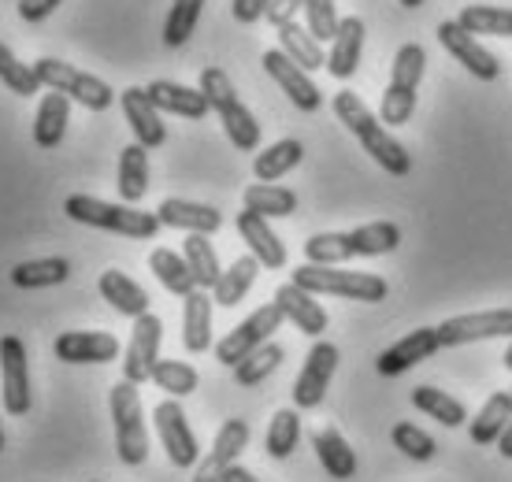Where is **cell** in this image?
<instances>
[{
    "mask_svg": "<svg viewBox=\"0 0 512 482\" xmlns=\"http://www.w3.org/2000/svg\"><path fill=\"white\" fill-rule=\"evenodd\" d=\"M334 115H338V123L364 145V153L372 156L383 171H390V175H397V178L409 175L412 156L405 153V145L390 134V127H383V119L368 112V104L360 101V93H353V89L334 93Z\"/></svg>",
    "mask_w": 512,
    "mask_h": 482,
    "instance_id": "1",
    "label": "cell"
},
{
    "mask_svg": "<svg viewBox=\"0 0 512 482\" xmlns=\"http://www.w3.org/2000/svg\"><path fill=\"white\" fill-rule=\"evenodd\" d=\"M401 245V230L390 219H375L353 230H323L305 241V260L308 264L338 267L353 260V256H386Z\"/></svg>",
    "mask_w": 512,
    "mask_h": 482,
    "instance_id": "2",
    "label": "cell"
},
{
    "mask_svg": "<svg viewBox=\"0 0 512 482\" xmlns=\"http://www.w3.org/2000/svg\"><path fill=\"white\" fill-rule=\"evenodd\" d=\"M64 212L67 219H75L82 227L112 230V234L138 238V241L156 238V230L164 227L156 212H138L134 204H112V201H101V197H86V193H71L64 201Z\"/></svg>",
    "mask_w": 512,
    "mask_h": 482,
    "instance_id": "3",
    "label": "cell"
},
{
    "mask_svg": "<svg viewBox=\"0 0 512 482\" xmlns=\"http://www.w3.org/2000/svg\"><path fill=\"white\" fill-rule=\"evenodd\" d=\"M197 86H201V93L208 97L212 112L219 115V123H223V130H227V138H231L234 149L256 153V149H260V123H256L253 112L242 104L231 75H227L223 67H205Z\"/></svg>",
    "mask_w": 512,
    "mask_h": 482,
    "instance_id": "4",
    "label": "cell"
},
{
    "mask_svg": "<svg viewBox=\"0 0 512 482\" xmlns=\"http://www.w3.org/2000/svg\"><path fill=\"white\" fill-rule=\"evenodd\" d=\"M290 282L316 297H342V301H360V305H379L390 297V282L372 271H338V267L305 264L297 267Z\"/></svg>",
    "mask_w": 512,
    "mask_h": 482,
    "instance_id": "5",
    "label": "cell"
},
{
    "mask_svg": "<svg viewBox=\"0 0 512 482\" xmlns=\"http://www.w3.org/2000/svg\"><path fill=\"white\" fill-rule=\"evenodd\" d=\"M423 71H427V52H423L416 41H405L394 56V67H390V86H386L383 108H379L383 127H405V123L412 119Z\"/></svg>",
    "mask_w": 512,
    "mask_h": 482,
    "instance_id": "6",
    "label": "cell"
},
{
    "mask_svg": "<svg viewBox=\"0 0 512 482\" xmlns=\"http://www.w3.org/2000/svg\"><path fill=\"white\" fill-rule=\"evenodd\" d=\"M112 423H116V453L127 468H141L149 460V431H145V412H141L138 386L119 379L108 394Z\"/></svg>",
    "mask_w": 512,
    "mask_h": 482,
    "instance_id": "7",
    "label": "cell"
},
{
    "mask_svg": "<svg viewBox=\"0 0 512 482\" xmlns=\"http://www.w3.org/2000/svg\"><path fill=\"white\" fill-rule=\"evenodd\" d=\"M34 71H38L41 86L67 93L71 101H78L82 108H90V112H108L116 104V89L108 86L104 78L90 75V71H78V67L64 64V60L41 56L38 64H34Z\"/></svg>",
    "mask_w": 512,
    "mask_h": 482,
    "instance_id": "8",
    "label": "cell"
},
{
    "mask_svg": "<svg viewBox=\"0 0 512 482\" xmlns=\"http://www.w3.org/2000/svg\"><path fill=\"white\" fill-rule=\"evenodd\" d=\"M282 323H286V316H282V308L275 305V301L264 305V308H256L253 316L242 319V323H238L223 342H216V360L223 364V368H238L253 349H260L264 342H271V334H275Z\"/></svg>",
    "mask_w": 512,
    "mask_h": 482,
    "instance_id": "9",
    "label": "cell"
},
{
    "mask_svg": "<svg viewBox=\"0 0 512 482\" xmlns=\"http://www.w3.org/2000/svg\"><path fill=\"white\" fill-rule=\"evenodd\" d=\"M0 401L8 416H26L34 405L30 394V356H26L23 338L4 334L0 338Z\"/></svg>",
    "mask_w": 512,
    "mask_h": 482,
    "instance_id": "10",
    "label": "cell"
},
{
    "mask_svg": "<svg viewBox=\"0 0 512 482\" xmlns=\"http://www.w3.org/2000/svg\"><path fill=\"white\" fill-rule=\"evenodd\" d=\"M153 423H156L160 442H164V449H167V460H171L175 468H197L201 445H197V434H193L190 423H186V412H182L179 397L160 401V405L153 408Z\"/></svg>",
    "mask_w": 512,
    "mask_h": 482,
    "instance_id": "11",
    "label": "cell"
},
{
    "mask_svg": "<svg viewBox=\"0 0 512 482\" xmlns=\"http://www.w3.org/2000/svg\"><path fill=\"white\" fill-rule=\"evenodd\" d=\"M487 338H512V308H490V312H472V316H449L438 323V342H442V349L487 342Z\"/></svg>",
    "mask_w": 512,
    "mask_h": 482,
    "instance_id": "12",
    "label": "cell"
},
{
    "mask_svg": "<svg viewBox=\"0 0 512 482\" xmlns=\"http://www.w3.org/2000/svg\"><path fill=\"white\" fill-rule=\"evenodd\" d=\"M160 342H164V323L145 312V316L134 319V330H130V342L123 349V379L141 386V382L153 379V368L160 360Z\"/></svg>",
    "mask_w": 512,
    "mask_h": 482,
    "instance_id": "13",
    "label": "cell"
},
{
    "mask_svg": "<svg viewBox=\"0 0 512 482\" xmlns=\"http://www.w3.org/2000/svg\"><path fill=\"white\" fill-rule=\"evenodd\" d=\"M438 45L457 60V64L468 71V75H475L479 82H494V78L501 75V64L498 56L490 49H483L479 45V38L475 34H468L457 19H446V23H438Z\"/></svg>",
    "mask_w": 512,
    "mask_h": 482,
    "instance_id": "14",
    "label": "cell"
},
{
    "mask_svg": "<svg viewBox=\"0 0 512 482\" xmlns=\"http://www.w3.org/2000/svg\"><path fill=\"white\" fill-rule=\"evenodd\" d=\"M260 64H264V71L271 75V82H275V86L290 97V104H294V108H301V112H320V108H323L320 86L308 78L305 67H297L282 49H268Z\"/></svg>",
    "mask_w": 512,
    "mask_h": 482,
    "instance_id": "15",
    "label": "cell"
},
{
    "mask_svg": "<svg viewBox=\"0 0 512 482\" xmlns=\"http://www.w3.org/2000/svg\"><path fill=\"white\" fill-rule=\"evenodd\" d=\"M338 371V349L331 342H316L305 356V368L294 382V405L297 408H320L327 390H331V379Z\"/></svg>",
    "mask_w": 512,
    "mask_h": 482,
    "instance_id": "16",
    "label": "cell"
},
{
    "mask_svg": "<svg viewBox=\"0 0 512 482\" xmlns=\"http://www.w3.org/2000/svg\"><path fill=\"white\" fill-rule=\"evenodd\" d=\"M52 353L64 364H112L123 353V345L116 334H104V330H64L52 342Z\"/></svg>",
    "mask_w": 512,
    "mask_h": 482,
    "instance_id": "17",
    "label": "cell"
},
{
    "mask_svg": "<svg viewBox=\"0 0 512 482\" xmlns=\"http://www.w3.org/2000/svg\"><path fill=\"white\" fill-rule=\"evenodd\" d=\"M245 445H249V423L245 419H227L219 427L212 449L205 453V460H197L193 482H223V471L231 468V464H238Z\"/></svg>",
    "mask_w": 512,
    "mask_h": 482,
    "instance_id": "18",
    "label": "cell"
},
{
    "mask_svg": "<svg viewBox=\"0 0 512 482\" xmlns=\"http://www.w3.org/2000/svg\"><path fill=\"white\" fill-rule=\"evenodd\" d=\"M442 349V342H438V327H420L412 330V334H405L401 342H394L390 349H383L379 353V360H375V368H379V375H405L409 368H416L420 360H431V356Z\"/></svg>",
    "mask_w": 512,
    "mask_h": 482,
    "instance_id": "19",
    "label": "cell"
},
{
    "mask_svg": "<svg viewBox=\"0 0 512 482\" xmlns=\"http://www.w3.org/2000/svg\"><path fill=\"white\" fill-rule=\"evenodd\" d=\"M119 101H123V115H127L130 130H134V141L145 145V149H160L167 141V127H164V119H160V108L149 101L145 86L123 89Z\"/></svg>",
    "mask_w": 512,
    "mask_h": 482,
    "instance_id": "20",
    "label": "cell"
},
{
    "mask_svg": "<svg viewBox=\"0 0 512 482\" xmlns=\"http://www.w3.org/2000/svg\"><path fill=\"white\" fill-rule=\"evenodd\" d=\"M275 305L282 308V316L290 319L301 334H308V338H320L323 330H327V312H323V305L316 301V293L301 290L297 282H286V286H279L275 290Z\"/></svg>",
    "mask_w": 512,
    "mask_h": 482,
    "instance_id": "21",
    "label": "cell"
},
{
    "mask_svg": "<svg viewBox=\"0 0 512 482\" xmlns=\"http://www.w3.org/2000/svg\"><path fill=\"white\" fill-rule=\"evenodd\" d=\"M145 93H149V101H153L160 112L182 115V119H205V115L212 112V104H208V97L201 93V86L190 89V86H182V82L156 78V82L145 86Z\"/></svg>",
    "mask_w": 512,
    "mask_h": 482,
    "instance_id": "22",
    "label": "cell"
},
{
    "mask_svg": "<svg viewBox=\"0 0 512 482\" xmlns=\"http://www.w3.org/2000/svg\"><path fill=\"white\" fill-rule=\"evenodd\" d=\"M238 234L249 245V253L260 260V267H271V271H282L286 267V245L279 241V234L268 227V219L256 216V212H238Z\"/></svg>",
    "mask_w": 512,
    "mask_h": 482,
    "instance_id": "23",
    "label": "cell"
},
{
    "mask_svg": "<svg viewBox=\"0 0 512 482\" xmlns=\"http://www.w3.org/2000/svg\"><path fill=\"white\" fill-rule=\"evenodd\" d=\"M160 223L171 230H190V234H216L223 227V216H219L212 204H197V201H182V197H167L160 208H156Z\"/></svg>",
    "mask_w": 512,
    "mask_h": 482,
    "instance_id": "24",
    "label": "cell"
},
{
    "mask_svg": "<svg viewBox=\"0 0 512 482\" xmlns=\"http://www.w3.org/2000/svg\"><path fill=\"white\" fill-rule=\"evenodd\" d=\"M360 56H364V23H360L357 15H349V19H342V26H338V34H334V41H331L327 71L346 82V78L357 75Z\"/></svg>",
    "mask_w": 512,
    "mask_h": 482,
    "instance_id": "25",
    "label": "cell"
},
{
    "mask_svg": "<svg viewBox=\"0 0 512 482\" xmlns=\"http://www.w3.org/2000/svg\"><path fill=\"white\" fill-rule=\"evenodd\" d=\"M182 345L190 353H205L212 349V293L193 290L182 297Z\"/></svg>",
    "mask_w": 512,
    "mask_h": 482,
    "instance_id": "26",
    "label": "cell"
},
{
    "mask_svg": "<svg viewBox=\"0 0 512 482\" xmlns=\"http://www.w3.org/2000/svg\"><path fill=\"white\" fill-rule=\"evenodd\" d=\"M67 123H71V97L49 89L38 104V115H34V141H38V149H56L67 134Z\"/></svg>",
    "mask_w": 512,
    "mask_h": 482,
    "instance_id": "27",
    "label": "cell"
},
{
    "mask_svg": "<svg viewBox=\"0 0 512 482\" xmlns=\"http://www.w3.org/2000/svg\"><path fill=\"white\" fill-rule=\"evenodd\" d=\"M97 290H101V297L116 308L119 316L138 319V316H145V312H149V293L141 290L130 275L116 271V267H112V271H104L101 279H97Z\"/></svg>",
    "mask_w": 512,
    "mask_h": 482,
    "instance_id": "28",
    "label": "cell"
},
{
    "mask_svg": "<svg viewBox=\"0 0 512 482\" xmlns=\"http://www.w3.org/2000/svg\"><path fill=\"white\" fill-rule=\"evenodd\" d=\"M312 449H316V457H320L323 471L331 479H353L357 475V453L349 449V442L334 427H320V431L312 434Z\"/></svg>",
    "mask_w": 512,
    "mask_h": 482,
    "instance_id": "29",
    "label": "cell"
},
{
    "mask_svg": "<svg viewBox=\"0 0 512 482\" xmlns=\"http://www.w3.org/2000/svg\"><path fill=\"white\" fill-rule=\"evenodd\" d=\"M512 419V390H498L487 397V405L479 408V416L468 419V434L475 445H494L505 434Z\"/></svg>",
    "mask_w": 512,
    "mask_h": 482,
    "instance_id": "30",
    "label": "cell"
},
{
    "mask_svg": "<svg viewBox=\"0 0 512 482\" xmlns=\"http://www.w3.org/2000/svg\"><path fill=\"white\" fill-rule=\"evenodd\" d=\"M119 197L123 204H138L149 193V149L145 145H127L119 153Z\"/></svg>",
    "mask_w": 512,
    "mask_h": 482,
    "instance_id": "31",
    "label": "cell"
},
{
    "mask_svg": "<svg viewBox=\"0 0 512 482\" xmlns=\"http://www.w3.org/2000/svg\"><path fill=\"white\" fill-rule=\"evenodd\" d=\"M71 279V264L64 256H41V260H23L12 267V286L19 290H49Z\"/></svg>",
    "mask_w": 512,
    "mask_h": 482,
    "instance_id": "32",
    "label": "cell"
},
{
    "mask_svg": "<svg viewBox=\"0 0 512 482\" xmlns=\"http://www.w3.org/2000/svg\"><path fill=\"white\" fill-rule=\"evenodd\" d=\"M242 201L249 212L264 219H286L297 212V193L286 190V186H275V182H253V186H245Z\"/></svg>",
    "mask_w": 512,
    "mask_h": 482,
    "instance_id": "33",
    "label": "cell"
},
{
    "mask_svg": "<svg viewBox=\"0 0 512 482\" xmlns=\"http://www.w3.org/2000/svg\"><path fill=\"white\" fill-rule=\"evenodd\" d=\"M256 275H260V260L253 253L249 256H238L223 275H219L216 290H212V301L223 308H234L238 301H245V293L253 290Z\"/></svg>",
    "mask_w": 512,
    "mask_h": 482,
    "instance_id": "34",
    "label": "cell"
},
{
    "mask_svg": "<svg viewBox=\"0 0 512 482\" xmlns=\"http://www.w3.org/2000/svg\"><path fill=\"white\" fill-rule=\"evenodd\" d=\"M301 160H305V145L294 138H282V141H275V145H268L264 153H256L253 175H256V182H279V178L290 175Z\"/></svg>",
    "mask_w": 512,
    "mask_h": 482,
    "instance_id": "35",
    "label": "cell"
},
{
    "mask_svg": "<svg viewBox=\"0 0 512 482\" xmlns=\"http://www.w3.org/2000/svg\"><path fill=\"white\" fill-rule=\"evenodd\" d=\"M149 271H153L160 286L167 293H175V297H190L197 290V279H193L190 264H186V256H179L175 249H153L149 253Z\"/></svg>",
    "mask_w": 512,
    "mask_h": 482,
    "instance_id": "36",
    "label": "cell"
},
{
    "mask_svg": "<svg viewBox=\"0 0 512 482\" xmlns=\"http://www.w3.org/2000/svg\"><path fill=\"white\" fill-rule=\"evenodd\" d=\"M457 23L475 34V38H512V8H498V4H468Z\"/></svg>",
    "mask_w": 512,
    "mask_h": 482,
    "instance_id": "37",
    "label": "cell"
},
{
    "mask_svg": "<svg viewBox=\"0 0 512 482\" xmlns=\"http://www.w3.org/2000/svg\"><path fill=\"white\" fill-rule=\"evenodd\" d=\"M279 49L294 60L297 67H305V71H320L327 67V52H323V41H316L308 34V26H279Z\"/></svg>",
    "mask_w": 512,
    "mask_h": 482,
    "instance_id": "38",
    "label": "cell"
},
{
    "mask_svg": "<svg viewBox=\"0 0 512 482\" xmlns=\"http://www.w3.org/2000/svg\"><path fill=\"white\" fill-rule=\"evenodd\" d=\"M412 405L420 408V412H427L431 419H438L449 431L468 423V408H464L457 397H449L446 390H438V386H416V390H412Z\"/></svg>",
    "mask_w": 512,
    "mask_h": 482,
    "instance_id": "39",
    "label": "cell"
},
{
    "mask_svg": "<svg viewBox=\"0 0 512 482\" xmlns=\"http://www.w3.org/2000/svg\"><path fill=\"white\" fill-rule=\"evenodd\" d=\"M182 256H186L193 279H197V290H216L223 267H219V256L212 249L208 234H190V238L182 241Z\"/></svg>",
    "mask_w": 512,
    "mask_h": 482,
    "instance_id": "40",
    "label": "cell"
},
{
    "mask_svg": "<svg viewBox=\"0 0 512 482\" xmlns=\"http://www.w3.org/2000/svg\"><path fill=\"white\" fill-rule=\"evenodd\" d=\"M297 442H301V416L294 408H279L268 423V434H264V449H268L271 460H286L294 457Z\"/></svg>",
    "mask_w": 512,
    "mask_h": 482,
    "instance_id": "41",
    "label": "cell"
},
{
    "mask_svg": "<svg viewBox=\"0 0 512 482\" xmlns=\"http://www.w3.org/2000/svg\"><path fill=\"white\" fill-rule=\"evenodd\" d=\"M282 360H286V349H282L279 342H264L260 349H253V353L245 356L238 368H231L234 382H238V386H260L268 375L279 371Z\"/></svg>",
    "mask_w": 512,
    "mask_h": 482,
    "instance_id": "42",
    "label": "cell"
},
{
    "mask_svg": "<svg viewBox=\"0 0 512 482\" xmlns=\"http://www.w3.org/2000/svg\"><path fill=\"white\" fill-rule=\"evenodd\" d=\"M205 12V0H175L164 19V45L167 49H182L197 30V19Z\"/></svg>",
    "mask_w": 512,
    "mask_h": 482,
    "instance_id": "43",
    "label": "cell"
},
{
    "mask_svg": "<svg viewBox=\"0 0 512 482\" xmlns=\"http://www.w3.org/2000/svg\"><path fill=\"white\" fill-rule=\"evenodd\" d=\"M0 82L12 89V93H19V97H38L41 93V78L34 67H26L19 56H15L4 41H0Z\"/></svg>",
    "mask_w": 512,
    "mask_h": 482,
    "instance_id": "44",
    "label": "cell"
},
{
    "mask_svg": "<svg viewBox=\"0 0 512 482\" xmlns=\"http://www.w3.org/2000/svg\"><path fill=\"white\" fill-rule=\"evenodd\" d=\"M153 382L167 397H190L193 390H197L201 375H197L190 364H182V360H156Z\"/></svg>",
    "mask_w": 512,
    "mask_h": 482,
    "instance_id": "45",
    "label": "cell"
},
{
    "mask_svg": "<svg viewBox=\"0 0 512 482\" xmlns=\"http://www.w3.org/2000/svg\"><path fill=\"white\" fill-rule=\"evenodd\" d=\"M305 23H308V34L316 41H334L342 19H338L334 0H305Z\"/></svg>",
    "mask_w": 512,
    "mask_h": 482,
    "instance_id": "46",
    "label": "cell"
},
{
    "mask_svg": "<svg viewBox=\"0 0 512 482\" xmlns=\"http://www.w3.org/2000/svg\"><path fill=\"white\" fill-rule=\"evenodd\" d=\"M394 445L405 453L409 460H431L435 457V438L427 431H420L416 423H394Z\"/></svg>",
    "mask_w": 512,
    "mask_h": 482,
    "instance_id": "47",
    "label": "cell"
},
{
    "mask_svg": "<svg viewBox=\"0 0 512 482\" xmlns=\"http://www.w3.org/2000/svg\"><path fill=\"white\" fill-rule=\"evenodd\" d=\"M297 12H305V0H271L264 19H268L271 26H290V23H297Z\"/></svg>",
    "mask_w": 512,
    "mask_h": 482,
    "instance_id": "48",
    "label": "cell"
},
{
    "mask_svg": "<svg viewBox=\"0 0 512 482\" xmlns=\"http://www.w3.org/2000/svg\"><path fill=\"white\" fill-rule=\"evenodd\" d=\"M268 4L271 0H231V15L238 23H260L264 15H268Z\"/></svg>",
    "mask_w": 512,
    "mask_h": 482,
    "instance_id": "49",
    "label": "cell"
},
{
    "mask_svg": "<svg viewBox=\"0 0 512 482\" xmlns=\"http://www.w3.org/2000/svg\"><path fill=\"white\" fill-rule=\"evenodd\" d=\"M60 4H64V0H19V19H23V23H41V19H49Z\"/></svg>",
    "mask_w": 512,
    "mask_h": 482,
    "instance_id": "50",
    "label": "cell"
},
{
    "mask_svg": "<svg viewBox=\"0 0 512 482\" xmlns=\"http://www.w3.org/2000/svg\"><path fill=\"white\" fill-rule=\"evenodd\" d=\"M223 482H260L253 471H245L242 464H231V468L223 471Z\"/></svg>",
    "mask_w": 512,
    "mask_h": 482,
    "instance_id": "51",
    "label": "cell"
},
{
    "mask_svg": "<svg viewBox=\"0 0 512 482\" xmlns=\"http://www.w3.org/2000/svg\"><path fill=\"white\" fill-rule=\"evenodd\" d=\"M498 453L505 460H512V419H509V427H505V434L498 438Z\"/></svg>",
    "mask_w": 512,
    "mask_h": 482,
    "instance_id": "52",
    "label": "cell"
},
{
    "mask_svg": "<svg viewBox=\"0 0 512 482\" xmlns=\"http://www.w3.org/2000/svg\"><path fill=\"white\" fill-rule=\"evenodd\" d=\"M501 364H505V371H512V345L505 349V356H501Z\"/></svg>",
    "mask_w": 512,
    "mask_h": 482,
    "instance_id": "53",
    "label": "cell"
},
{
    "mask_svg": "<svg viewBox=\"0 0 512 482\" xmlns=\"http://www.w3.org/2000/svg\"><path fill=\"white\" fill-rule=\"evenodd\" d=\"M401 8H423V0H397Z\"/></svg>",
    "mask_w": 512,
    "mask_h": 482,
    "instance_id": "54",
    "label": "cell"
},
{
    "mask_svg": "<svg viewBox=\"0 0 512 482\" xmlns=\"http://www.w3.org/2000/svg\"><path fill=\"white\" fill-rule=\"evenodd\" d=\"M0 408H4V401H0ZM0 453H4V423H0Z\"/></svg>",
    "mask_w": 512,
    "mask_h": 482,
    "instance_id": "55",
    "label": "cell"
},
{
    "mask_svg": "<svg viewBox=\"0 0 512 482\" xmlns=\"http://www.w3.org/2000/svg\"><path fill=\"white\" fill-rule=\"evenodd\" d=\"M15 4H19V0H15Z\"/></svg>",
    "mask_w": 512,
    "mask_h": 482,
    "instance_id": "56",
    "label": "cell"
}]
</instances>
